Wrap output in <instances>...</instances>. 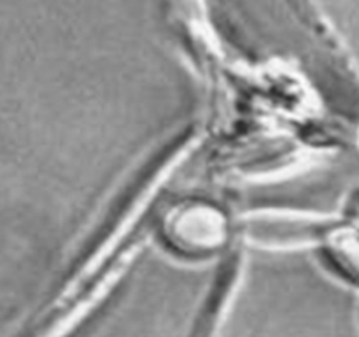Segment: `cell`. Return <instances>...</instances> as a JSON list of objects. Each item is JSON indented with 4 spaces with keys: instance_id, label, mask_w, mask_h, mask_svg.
Returning <instances> with one entry per match:
<instances>
[{
    "instance_id": "1",
    "label": "cell",
    "mask_w": 359,
    "mask_h": 337,
    "mask_svg": "<svg viewBox=\"0 0 359 337\" xmlns=\"http://www.w3.org/2000/svg\"><path fill=\"white\" fill-rule=\"evenodd\" d=\"M358 248H359V234H358Z\"/></svg>"
}]
</instances>
